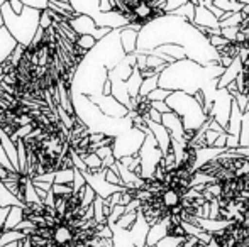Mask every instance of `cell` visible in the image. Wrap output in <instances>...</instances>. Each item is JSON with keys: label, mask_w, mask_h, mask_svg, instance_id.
Instances as JSON below:
<instances>
[{"label": "cell", "mask_w": 249, "mask_h": 247, "mask_svg": "<svg viewBox=\"0 0 249 247\" xmlns=\"http://www.w3.org/2000/svg\"><path fill=\"white\" fill-rule=\"evenodd\" d=\"M164 44H177L187 51V58L200 66H210L219 63L220 58L217 49L198 33V29L188 20L178 16H170L158 19L141 29L138 37V51L136 54H146Z\"/></svg>", "instance_id": "1"}, {"label": "cell", "mask_w": 249, "mask_h": 247, "mask_svg": "<svg viewBox=\"0 0 249 247\" xmlns=\"http://www.w3.org/2000/svg\"><path fill=\"white\" fill-rule=\"evenodd\" d=\"M127 56L121 43V29L112 31L108 36L97 43L92 51L76 66L71 78L70 93L85 97L104 95V86L108 80V71L115 69Z\"/></svg>", "instance_id": "2"}, {"label": "cell", "mask_w": 249, "mask_h": 247, "mask_svg": "<svg viewBox=\"0 0 249 247\" xmlns=\"http://www.w3.org/2000/svg\"><path fill=\"white\" fill-rule=\"evenodd\" d=\"M226 68L219 63L210 66H200L190 60L175 61L168 65L160 75V88L170 92H183L194 97L209 83L219 80Z\"/></svg>", "instance_id": "3"}, {"label": "cell", "mask_w": 249, "mask_h": 247, "mask_svg": "<svg viewBox=\"0 0 249 247\" xmlns=\"http://www.w3.org/2000/svg\"><path fill=\"white\" fill-rule=\"evenodd\" d=\"M73 109L78 117V120L85 125L90 131V134H104L108 137H115L122 135L124 132L134 129L132 120L129 117L125 119H112L100 112L97 105H93L89 100V97L80 95V93H70Z\"/></svg>", "instance_id": "4"}, {"label": "cell", "mask_w": 249, "mask_h": 247, "mask_svg": "<svg viewBox=\"0 0 249 247\" xmlns=\"http://www.w3.org/2000/svg\"><path fill=\"white\" fill-rule=\"evenodd\" d=\"M3 17V24H5L7 31L12 34V37L24 48H31L36 33L39 31V20H41V12L36 9L24 5V12L20 16L12 12L10 9L9 0L5 2V5L0 9Z\"/></svg>", "instance_id": "5"}, {"label": "cell", "mask_w": 249, "mask_h": 247, "mask_svg": "<svg viewBox=\"0 0 249 247\" xmlns=\"http://www.w3.org/2000/svg\"><path fill=\"white\" fill-rule=\"evenodd\" d=\"M168 107L171 112H175L181 120H183L185 131L187 129H194V131H200L212 117H207L200 103L192 95L183 92H173L171 97L166 100Z\"/></svg>", "instance_id": "6"}, {"label": "cell", "mask_w": 249, "mask_h": 247, "mask_svg": "<svg viewBox=\"0 0 249 247\" xmlns=\"http://www.w3.org/2000/svg\"><path fill=\"white\" fill-rule=\"evenodd\" d=\"M75 14L78 16H89L100 29H124L129 27L127 19L121 16L119 12H102L100 10V0H70Z\"/></svg>", "instance_id": "7"}, {"label": "cell", "mask_w": 249, "mask_h": 247, "mask_svg": "<svg viewBox=\"0 0 249 247\" xmlns=\"http://www.w3.org/2000/svg\"><path fill=\"white\" fill-rule=\"evenodd\" d=\"M144 141H146V134L142 131L131 129V131L124 132V134L115 139V144H114L115 159L121 161V159L129 158V156H138L142 144H144Z\"/></svg>", "instance_id": "8"}, {"label": "cell", "mask_w": 249, "mask_h": 247, "mask_svg": "<svg viewBox=\"0 0 249 247\" xmlns=\"http://www.w3.org/2000/svg\"><path fill=\"white\" fill-rule=\"evenodd\" d=\"M139 158H141V168H142V180L153 178L154 169L158 168L161 161H163V152H161L160 146H158L154 135L146 134V141L142 144L141 151H139Z\"/></svg>", "instance_id": "9"}, {"label": "cell", "mask_w": 249, "mask_h": 247, "mask_svg": "<svg viewBox=\"0 0 249 247\" xmlns=\"http://www.w3.org/2000/svg\"><path fill=\"white\" fill-rule=\"evenodd\" d=\"M105 171L107 169H99L97 173H92V171H82L83 178H85L87 185L92 186V190L97 193V197L104 198V200H107V198H110L114 193H119V191H125V186H115V185H110V183H107V180H105Z\"/></svg>", "instance_id": "10"}, {"label": "cell", "mask_w": 249, "mask_h": 247, "mask_svg": "<svg viewBox=\"0 0 249 247\" xmlns=\"http://www.w3.org/2000/svg\"><path fill=\"white\" fill-rule=\"evenodd\" d=\"M68 24L75 31V34H78V36H92L97 41H102L105 36H108L112 33V29H100V27H97L95 22L89 16H76L75 19L68 20Z\"/></svg>", "instance_id": "11"}, {"label": "cell", "mask_w": 249, "mask_h": 247, "mask_svg": "<svg viewBox=\"0 0 249 247\" xmlns=\"http://www.w3.org/2000/svg\"><path fill=\"white\" fill-rule=\"evenodd\" d=\"M89 100L97 105L100 109V112L107 117H112V119H125L129 115V110L122 105L121 102L114 99L112 95H97V97H89Z\"/></svg>", "instance_id": "12"}, {"label": "cell", "mask_w": 249, "mask_h": 247, "mask_svg": "<svg viewBox=\"0 0 249 247\" xmlns=\"http://www.w3.org/2000/svg\"><path fill=\"white\" fill-rule=\"evenodd\" d=\"M195 3V20L194 26L197 27H207V29H220V22L209 9L200 5L198 0H194Z\"/></svg>", "instance_id": "13"}, {"label": "cell", "mask_w": 249, "mask_h": 247, "mask_svg": "<svg viewBox=\"0 0 249 247\" xmlns=\"http://www.w3.org/2000/svg\"><path fill=\"white\" fill-rule=\"evenodd\" d=\"M164 129L170 132L171 139L177 142H185L183 141V134H185V125H183V120L177 115L175 112H170V114H164L163 115V122H161Z\"/></svg>", "instance_id": "14"}, {"label": "cell", "mask_w": 249, "mask_h": 247, "mask_svg": "<svg viewBox=\"0 0 249 247\" xmlns=\"http://www.w3.org/2000/svg\"><path fill=\"white\" fill-rule=\"evenodd\" d=\"M17 46H19V43L14 39L12 34L7 31V27H2L0 29V66H3V63L12 58Z\"/></svg>", "instance_id": "15"}, {"label": "cell", "mask_w": 249, "mask_h": 247, "mask_svg": "<svg viewBox=\"0 0 249 247\" xmlns=\"http://www.w3.org/2000/svg\"><path fill=\"white\" fill-rule=\"evenodd\" d=\"M141 29L142 27L139 26H129L121 29V43L125 54H136V51H138V37Z\"/></svg>", "instance_id": "16"}, {"label": "cell", "mask_w": 249, "mask_h": 247, "mask_svg": "<svg viewBox=\"0 0 249 247\" xmlns=\"http://www.w3.org/2000/svg\"><path fill=\"white\" fill-rule=\"evenodd\" d=\"M0 144H2V148H3V151H5L9 161L12 163V166L16 168V171L19 173V154H17V144L12 141V137L3 131L2 125H0Z\"/></svg>", "instance_id": "17"}, {"label": "cell", "mask_w": 249, "mask_h": 247, "mask_svg": "<svg viewBox=\"0 0 249 247\" xmlns=\"http://www.w3.org/2000/svg\"><path fill=\"white\" fill-rule=\"evenodd\" d=\"M10 207H20L27 208V205L24 201H20L16 195H12L7 186L3 185V181L0 180V208H10Z\"/></svg>", "instance_id": "18"}, {"label": "cell", "mask_w": 249, "mask_h": 247, "mask_svg": "<svg viewBox=\"0 0 249 247\" xmlns=\"http://www.w3.org/2000/svg\"><path fill=\"white\" fill-rule=\"evenodd\" d=\"M166 227H168V220L160 222L158 225L149 229V234H148V241H146V246L148 247H156L166 237Z\"/></svg>", "instance_id": "19"}, {"label": "cell", "mask_w": 249, "mask_h": 247, "mask_svg": "<svg viewBox=\"0 0 249 247\" xmlns=\"http://www.w3.org/2000/svg\"><path fill=\"white\" fill-rule=\"evenodd\" d=\"M26 220V208H20V207H10V214L7 217L5 222V227H3V232H9V231H16L17 225L20 222Z\"/></svg>", "instance_id": "20"}, {"label": "cell", "mask_w": 249, "mask_h": 247, "mask_svg": "<svg viewBox=\"0 0 249 247\" xmlns=\"http://www.w3.org/2000/svg\"><path fill=\"white\" fill-rule=\"evenodd\" d=\"M142 82H144V78H142V75H141V71H139V68L136 66L134 73H132V76L127 80V82H125V85H127L129 97H131V99H136V97H139V92H141Z\"/></svg>", "instance_id": "21"}, {"label": "cell", "mask_w": 249, "mask_h": 247, "mask_svg": "<svg viewBox=\"0 0 249 247\" xmlns=\"http://www.w3.org/2000/svg\"><path fill=\"white\" fill-rule=\"evenodd\" d=\"M213 5L226 14H237L246 7V2H231V0H220L219 2V0H215Z\"/></svg>", "instance_id": "22"}, {"label": "cell", "mask_w": 249, "mask_h": 247, "mask_svg": "<svg viewBox=\"0 0 249 247\" xmlns=\"http://www.w3.org/2000/svg\"><path fill=\"white\" fill-rule=\"evenodd\" d=\"M26 234L19 231H9V232H2L0 234V247H5L12 242H17V241H26Z\"/></svg>", "instance_id": "23"}, {"label": "cell", "mask_w": 249, "mask_h": 247, "mask_svg": "<svg viewBox=\"0 0 249 247\" xmlns=\"http://www.w3.org/2000/svg\"><path fill=\"white\" fill-rule=\"evenodd\" d=\"M73 180H75V173H73V168L56 169L54 185H73Z\"/></svg>", "instance_id": "24"}, {"label": "cell", "mask_w": 249, "mask_h": 247, "mask_svg": "<svg viewBox=\"0 0 249 247\" xmlns=\"http://www.w3.org/2000/svg\"><path fill=\"white\" fill-rule=\"evenodd\" d=\"M24 200H26V205H41L43 200L37 197L36 188L33 185V180H27L26 183V195H24Z\"/></svg>", "instance_id": "25"}, {"label": "cell", "mask_w": 249, "mask_h": 247, "mask_svg": "<svg viewBox=\"0 0 249 247\" xmlns=\"http://www.w3.org/2000/svg\"><path fill=\"white\" fill-rule=\"evenodd\" d=\"M156 88H160V76H153V78H146L144 82H142V86H141V92H139V95H142V97H149L151 93H153Z\"/></svg>", "instance_id": "26"}, {"label": "cell", "mask_w": 249, "mask_h": 247, "mask_svg": "<svg viewBox=\"0 0 249 247\" xmlns=\"http://www.w3.org/2000/svg\"><path fill=\"white\" fill-rule=\"evenodd\" d=\"M82 159L87 165V168H89V171H92V173H97L99 169L104 168V163H102V159L95 154V152H92V154L85 156V158H82Z\"/></svg>", "instance_id": "27"}, {"label": "cell", "mask_w": 249, "mask_h": 247, "mask_svg": "<svg viewBox=\"0 0 249 247\" xmlns=\"http://www.w3.org/2000/svg\"><path fill=\"white\" fill-rule=\"evenodd\" d=\"M136 220H138V212H131V214H125L124 217H121V220L115 225L119 229H122V231H131L132 225L136 224Z\"/></svg>", "instance_id": "28"}, {"label": "cell", "mask_w": 249, "mask_h": 247, "mask_svg": "<svg viewBox=\"0 0 249 247\" xmlns=\"http://www.w3.org/2000/svg\"><path fill=\"white\" fill-rule=\"evenodd\" d=\"M97 43H99V41L92 36H80L78 41H76V46L85 51V53H89V51H92L93 48L97 46Z\"/></svg>", "instance_id": "29"}, {"label": "cell", "mask_w": 249, "mask_h": 247, "mask_svg": "<svg viewBox=\"0 0 249 247\" xmlns=\"http://www.w3.org/2000/svg\"><path fill=\"white\" fill-rule=\"evenodd\" d=\"M24 5L31 7V9H36L39 12H44V10L50 9V0H22Z\"/></svg>", "instance_id": "30"}, {"label": "cell", "mask_w": 249, "mask_h": 247, "mask_svg": "<svg viewBox=\"0 0 249 247\" xmlns=\"http://www.w3.org/2000/svg\"><path fill=\"white\" fill-rule=\"evenodd\" d=\"M171 93H173V92H170V90L156 88V90H154V92L149 95V99L153 100V102H166V100L171 97Z\"/></svg>", "instance_id": "31"}, {"label": "cell", "mask_w": 249, "mask_h": 247, "mask_svg": "<svg viewBox=\"0 0 249 247\" xmlns=\"http://www.w3.org/2000/svg\"><path fill=\"white\" fill-rule=\"evenodd\" d=\"M53 193L56 197H71L75 190H73V185H53Z\"/></svg>", "instance_id": "32"}, {"label": "cell", "mask_w": 249, "mask_h": 247, "mask_svg": "<svg viewBox=\"0 0 249 247\" xmlns=\"http://www.w3.org/2000/svg\"><path fill=\"white\" fill-rule=\"evenodd\" d=\"M105 180H107V183H110V185L124 186V183H122L121 176H119L115 171H112V169H107V171H105Z\"/></svg>", "instance_id": "33"}, {"label": "cell", "mask_w": 249, "mask_h": 247, "mask_svg": "<svg viewBox=\"0 0 249 247\" xmlns=\"http://www.w3.org/2000/svg\"><path fill=\"white\" fill-rule=\"evenodd\" d=\"M53 19L50 17V14H48V10H44V12H41V20H39V27L44 31H50L53 27Z\"/></svg>", "instance_id": "34"}, {"label": "cell", "mask_w": 249, "mask_h": 247, "mask_svg": "<svg viewBox=\"0 0 249 247\" xmlns=\"http://www.w3.org/2000/svg\"><path fill=\"white\" fill-rule=\"evenodd\" d=\"M0 165H2L5 169H9L10 173H17V171H16V168L12 166V163H10V161H9V158H7L5 151H3V148H2V144H0Z\"/></svg>", "instance_id": "35"}, {"label": "cell", "mask_w": 249, "mask_h": 247, "mask_svg": "<svg viewBox=\"0 0 249 247\" xmlns=\"http://www.w3.org/2000/svg\"><path fill=\"white\" fill-rule=\"evenodd\" d=\"M34 180H37V181H44V183H51V185H54V180H56V171H48V173H43V175L36 176Z\"/></svg>", "instance_id": "36"}, {"label": "cell", "mask_w": 249, "mask_h": 247, "mask_svg": "<svg viewBox=\"0 0 249 247\" xmlns=\"http://www.w3.org/2000/svg\"><path fill=\"white\" fill-rule=\"evenodd\" d=\"M9 3H10V9H12L14 14L20 16V14L24 12V2L22 0H9Z\"/></svg>", "instance_id": "37"}, {"label": "cell", "mask_w": 249, "mask_h": 247, "mask_svg": "<svg viewBox=\"0 0 249 247\" xmlns=\"http://www.w3.org/2000/svg\"><path fill=\"white\" fill-rule=\"evenodd\" d=\"M153 109L158 110V112L161 114V115H164V114H170L171 109L168 107L166 102H153Z\"/></svg>", "instance_id": "38"}, {"label": "cell", "mask_w": 249, "mask_h": 247, "mask_svg": "<svg viewBox=\"0 0 249 247\" xmlns=\"http://www.w3.org/2000/svg\"><path fill=\"white\" fill-rule=\"evenodd\" d=\"M181 244V241H178V239H171V237H164L163 241L160 242L156 247H178Z\"/></svg>", "instance_id": "39"}, {"label": "cell", "mask_w": 249, "mask_h": 247, "mask_svg": "<svg viewBox=\"0 0 249 247\" xmlns=\"http://www.w3.org/2000/svg\"><path fill=\"white\" fill-rule=\"evenodd\" d=\"M44 203V207H48V208H53V210H56V195L53 193V190L48 193V197H46V200L43 201Z\"/></svg>", "instance_id": "40"}, {"label": "cell", "mask_w": 249, "mask_h": 247, "mask_svg": "<svg viewBox=\"0 0 249 247\" xmlns=\"http://www.w3.org/2000/svg\"><path fill=\"white\" fill-rule=\"evenodd\" d=\"M10 214V208H0V234L3 232V227H5L7 217Z\"/></svg>", "instance_id": "41"}, {"label": "cell", "mask_w": 249, "mask_h": 247, "mask_svg": "<svg viewBox=\"0 0 249 247\" xmlns=\"http://www.w3.org/2000/svg\"><path fill=\"white\" fill-rule=\"evenodd\" d=\"M95 154L99 156L102 161H104L105 158H108V156L114 154V149H112V148H102V149H99V151H95Z\"/></svg>", "instance_id": "42"}, {"label": "cell", "mask_w": 249, "mask_h": 247, "mask_svg": "<svg viewBox=\"0 0 249 247\" xmlns=\"http://www.w3.org/2000/svg\"><path fill=\"white\" fill-rule=\"evenodd\" d=\"M33 185L36 186V188H41V190H44V191H50L53 190V185L51 183H44V181H37V180H33Z\"/></svg>", "instance_id": "43"}, {"label": "cell", "mask_w": 249, "mask_h": 247, "mask_svg": "<svg viewBox=\"0 0 249 247\" xmlns=\"http://www.w3.org/2000/svg\"><path fill=\"white\" fill-rule=\"evenodd\" d=\"M104 95H112V83H110V80H107V83H105V86H104Z\"/></svg>", "instance_id": "44"}, {"label": "cell", "mask_w": 249, "mask_h": 247, "mask_svg": "<svg viewBox=\"0 0 249 247\" xmlns=\"http://www.w3.org/2000/svg\"><path fill=\"white\" fill-rule=\"evenodd\" d=\"M2 27H5V24H3V17H2V12H0V29Z\"/></svg>", "instance_id": "45"}, {"label": "cell", "mask_w": 249, "mask_h": 247, "mask_svg": "<svg viewBox=\"0 0 249 247\" xmlns=\"http://www.w3.org/2000/svg\"><path fill=\"white\" fill-rule=\"evenodd\" d=\"M5 2H7V0H0V9H2V7L5 5Z\"/></svg>", "instance_id": "46"}, {"label": "cell", "mask_w": 249, "mask_h": 247, "mask_svg": "<svg viewBox=\"0 0 249 247\" xmlns=\"http://www.w3.org/2000/svg\"><path fill=\"white\" fill-rule=\"evenodd\" d=\"M146 247H148V246H146Z\"/></svg>", "instance_id": "47"}]
</instances>
